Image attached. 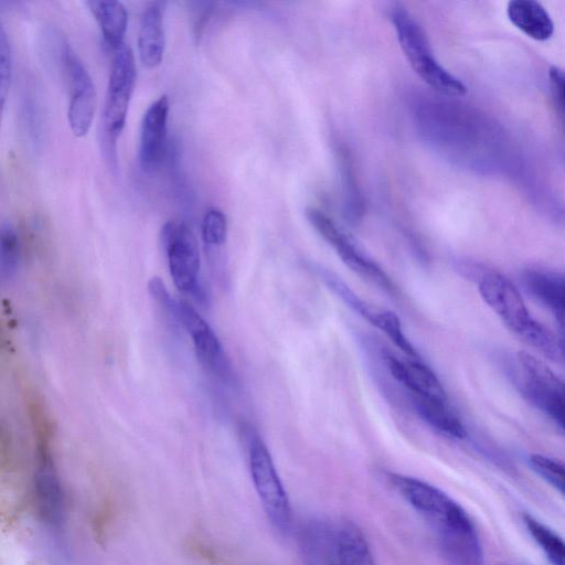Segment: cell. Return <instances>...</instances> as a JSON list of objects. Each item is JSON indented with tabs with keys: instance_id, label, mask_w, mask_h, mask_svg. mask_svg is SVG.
<instances>
[{
	"instance_id": "cell-1",
	"label": "cell",
	"mask_w": 565,
	"mask_h": 565,
	"mask_svg": "<svg viewBox=\"0 0 565 565\" xmlns=\"http://www.w3.org/2000/svg\"><path fill=\"white\" fill-rule=\"evenodd\" d=\"M299 547L306 565H375L362 530L349 520H308Z\"/></svg>"
},
{
	"instance_id": "cell-2",
	"label": "cell",
	"mask_w": 565,
	"mask_h": 565,
	"mask_svg": "<svg viewBox=\"0 0 565 565\" xmlns=\"http://www.w3.org/2000/svg\"><path fill=\"white\" fill-rule=\"evenodd\" d=\"M388 478L399 495L435 529L439 545L478 535L469 514L439 488L398 473Z\"/></svg>"
},
{
	"instance_id": "cell-3",
	"label": "cell",
	"mask_w": 565,
	"mask_h": 565,
	"mask_svg": "<svg viewBox=\"0 0 565 565\" xmlns=\"http://www.w3.org/2000/svg\"><path fill=\"white\" fill-rule=\"evenodd\" d=\"M243 429L250 477L267 520L277 534L288 536L292 530V510L286 489L263 439L250 426Z\"/></svg>"
},
{
	"instance_id": "cell-4",
	"label": "cell",
	"mask_w": 565,
	"mask_h": 565,
	"mask_svg": "<svg viewBox=\"0 0 565 565\" xmlns=\"http://www.w3.org/2000/svg\"><path fill=\"white\" fill-rule=\"evenodd\" d=\"M392 22L409 65L427 85L448 96L467 93L465 84L435 58L423 28L403 6L397 4L392 10Z\"/></svg>"
},
{
	"instance_id": "cell-5",
	"label": "cell",
	"mask_w": 565,
	"mask_h": 565,
	"mask_svg": "<svg viewBox=\"0 0 565 565\" xmlns=\"http://www.w3.org/2000/svg\"><path fill=\"white\" fill-rule=\"evenodd\" d=\"M136 78L132 50L124 44L113 52L103 110L104 141L110 158L116 152L117 140L126 125Z\"/></svg>"
},
{
	"instance_id": "cell-6",
	"label": "cell",
	"mask_w": 565,
	"mask_h": 565,
	"mask_svg": "<svg viewBox=\"0 0 565 565\" xmlns=\"http://www.w3.org/2000/svg\"><path fill=\"white\" fill-rule=\"evenodd\" d=\"M161 237L175 287L203 302L205 295L199 281L200 250L194 233L184 222L170 221L162 227Z\"/></svg>"
},
{
	"instance_id": "cell-7",
	"label": "cell",
	"mask_w": 565,
	"mask_h": 565,
	"mask_svg": "<svg viewBox=\"0 0 565 565\" xmlns=\"http://www.w3.org/2000/svg\"><path fill=\"white\" fill-rule=\"evenodd\" d=\"M58 60L64 70L67 89V120L73 135L82 138L89 131L97 106L94 81L70 43L60 40Z\"/></svg>"
},
{
	"instance_id": "cell-8",
	"label": "cell",
	"mask_w": 565,
	"mask_h": 565,
	"mask_svg": "<svg viewBox=\"0 0 565 565\" xmlns=\"http://www.w3.org/2000/svg\"><path fill=\"white\" fill-rule=\"evenodd\" d=\"M518 362L522 371L521 388L527 401L564 428V383L541 360L521 351Z\"/></svg>"
},
{
	"instance_id": "cell-9",
	"label": "cell",
	"mask_w": 565,
	"mask_h": 565,
	"mask_svg": "<svg viewBox=\"0 0 565 565\" xmlns=\"http://www.w3.org/2000/svg\"><path fill=\"white\" fill-rule=\"evenodd\" d=\"M478 290L504 326L524 341L537 320L530 315L511 280L500 273L489 271L479 276Z\"/></svg>"
},
{
	"instance_id": "cell-10",
	"label": "cell",
	"mask_w": 565,
	"mask_h": 565,
	"mask_svg": "<svg viewBox=\"0 0 565 565\" xmlns=\"http://www.w3.org/2000/svg\"><path fill=\"white\" fill-rule=\"evenodd\" d=\"M306 216L312 227L335 249L341 260L351 270L387 292L395 291L394 284L386 273L365 256L332 218L315 207H308Z\"/></svg>"
},
{
	"instance_id": "cell-11",
	"label": "cell",
	"mask_w": 565,
	"mask_h": 565,
	"mask_svg": "<svg viewBox=\"0 0 565 565\" xmlns=\"http://www.w3.org/2000/svg\"><path fill=\"white\" fill-rule=\"evenodd\" d=\"M178 322L191 335L196 355L204 367L226 384L234 382L231 362L203 317L186 300H179Z\"/></svg>"
},
{
	"instance_id": "cell-12",
	"label": "cell",
	"mask_w": 565,
	"mask_h": 565,
	"mask_svg": "<svg viewBox=\"0 0 565 565\" xmlns=\"http://www.w3.org/2000/svg\"><path fill=\"white\" fill-rule=\"evenodd\" d=\"M169 110V98L161 95L150 104L141 120L138 159L148 174L159 170L166 154Z\"/></svg>"
},
{
	"instance_id": "cell-13",
	"label": "cell",
	"mask_w": 565,
	"mask_h": 565,
	"mask_svg": "<svg viewBox=\"0 0 565 565\" xmlns=\"http://www.w3.org/2000/svg\"><path fill=\"white\" fill-rule=\"evenodd\" d=\"M385 360L393 377L412 395L447 399L446 392L436 374L420 359L403 361L387 354Z\"/></svg>"
},
{
	"instance_id": "cell-14",
	"label": "cell",
	"mask_w": 565,
	"mask_h": 565,
	"mask_svg": "<svg viewBox=\"0 0 565 565\" xmlns=\"http://www.w3.org/2000/svg\"><path fill=\"white\" fill-rule=\"evenodd\" d=\"M526 290L546 307L563 328L565 308L564 275L543 269H529L522 275Z\"/></svg>"
},
{
	"instance_id": "cell-15",
	"label": "cell",
	"mask_w": 565,
	"mask_h": 565,
	"mask_svg": "<svg viewBox=\"0 0 565 565\" xmlns=\"http://www.w3.org/2000/svg\"><path fill=\"white\" fill-rule=\"evenodd\" d=\"M166 46L163 15L159 3L147 6L141 14L138 32V53L147 68L158 67L163 60Z\"/></svg>"
},
{
	"instance_id": "cell-16",
	"label": "cell",
	"mask_w": 565,
	"mask_h": 565,
	"mask_svg": "<svg viewBox=\"0 0 565 565\" xmlns=\"http://www.w3.org/2000/svg\"><path fill=\"white\" fill-rule=\"evenodd\" d=\"M507 14L515 28L536 41H546L554 33L548 12L535 0L509 1Z\"/></svg>"
},
{
	"instance_id": "cell-17",
	"label": "cell",
	"mask_w": 565,
	"mask_h": 565,
	"mask_svg": "<svg viewBox=\"0 0 565 565\" xmlns=\"http://www.w3.org/2000/svg\"><path fill=\"white\" fill-rule=\"evenodd\" d=\"M38 504L43 519L53 526H58L63 519V492L54 467L43 459L35 475Z\"/></svg>"
},
{
	"instance_id": "cell-18",
	"label": "cell",
	"mask_w": 565,
	"mask_h": 565,
	"mask_svg": "<svg viewBox=\"0 0 565 565\" xmlns=\"http://www.w3.org/2000/svg\"><path fill=\"white\" fill-rule=\"evenodd\" d=\"M412 402L419 417L435 430L457 439L467 436L462 422L448 406L447 399L412 395Z\"/></svg>"
},
{
	"instance_id": "cell-19",
	"label": "cell",
	"mask_w": 565,
	"mask_h": 565,
	"mask_svg": "<svg viewBox=\"0 0 565 565\" xmlns=\"http://www.w3.org/2000/svg\"><path fill=\"white\" fill-rule=\"evenodd\" d=\"M87 6L99 25L105 45L113 52L124 45L128 26L126 7L116 0H92Z\"/></svg>"
},
{
	"instance_id": "cell-20",
	"label": "cell",
	"mask_w": 565,
	"mask_h": 565,
	"mask_svg": "<svg viewBox=\"0 0 565 565\" xmlns=\"http://www.w3.org/2000/svg\"><path fill=\"white\" fill-rule=\"evenodd\" d=\"M523 522L552 565L565 564V546L562 537L531 514L523 515Z\"/></svg>"
},
{
	"instance_id": "cell-21",
	"label": "cell",
	"mask_w": 565,
	"mask_h": 565,
	"mask_svg": "<svg viewBox=\"0 0 565 565\" xmlns=\"http://www.w3.org/2000/svg\"><path fill=\"white\" fill-rule=\"evenodd\" d=\"M21 264V242L17 228L8 221L0 222V276L13 278Z\"/></svg>"
},
{
	"instance_id": "cell-22",
	"label": "cell",
	"mask_w": 565,
	"mask_h": 565,
	"mask_svg": "<svg viewBox=\"0 0 565 565\" xmlns=\"http://www.w3.org/2000/svg\"><path fill=\"white\" fill-rule=\"evenodd\" d=\"M22 119L25 134L33 146L42 142L43 120L36 94L32 89H26L22 98Z\"/></svg>"
},
{
	"instance_id": "cell-23",
	"label": "cell",
	"mask_w": 565,
	"mask_h": 565,
	"mask_svg": "<svg viewBox=\"0 0 565 565\" xmlns=\"http://www.w3.org/2000/svg\"><path fill=\"white\" fill-rule=\"evenodd\" d=\"M201 235L203 242L211 247L222 246L227 236L226 215L217 207L209 209L202 218Z\"/></svg>"
},
{
	"instance_id": "cell-24",
	"label": "cell",
	"mask_w": 565,
	"mask_h": 565,
	"mask_svg": "<svg viewBox=\"0 0 565 565\" xmlns=\"http://www.w3.org/2000/svg\"><path fill=\"white\" fill-rule=\"evenodd\" d=\"M531 468L559 493H564V465L562 461L533 454L529 458Z\"/></svg>"
},
{
	"instance_id": "cell-25",
	"label": "cell",
	"mask_w": 565,
	"mask_h": 565,
	"mask_svg": "<svg viewBox=\"0 0 565 565\" xmlns=\"http://www.w3.org/2000/svg\"><path fill=\"white\" fill-rule=\"evenodd\" d=\"M11 77V51L7 31L0 18V126L9 94Z\"/></svg>"
},
{
	"instance_id": "cell-26",
	"label": "cell",
	"mask_w": 565,
	"mask_h": 565,
	"mask_svg": "<svg viewBox=\"0 0 565 565\" xmlns=\"http://www.w3.org/2000/svg\"><path fill=\"white\" fill-rule=\"evenodd\" d=\"M148 289L154 300L164 309V311L175 321H178L179 300H175L167 289L162 279L158 276L152 277L148 282Z\"/></svg>"
},
{
	"instance_id": "cell-27",
	"label": "cell",
	"mask_w": 565,
	"mask_h": 565,
	"mask_svg": "<svg viewBox=\"0 0 565 565\" xmlns=\"http://www.w3.org/2000/svg\"><path fill=\"white\" fill-rule=\"evenodd\" d=\"M548 75H550L551 92L553 95L555 107H556L557 111L559 113V115L563 117V113H564V73L557 66H551Z\"/></svg>"
}]
</instances>
